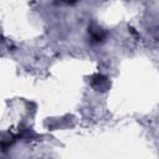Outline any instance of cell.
Instances as JSON below:
<instances>
[{"label": "cell", "instance_id": "6da1fadb", "mask_svg": "<svg viewBox=\"0 0 159 159\" xmlns=\"http://www.w3.org/2000/svg\"><path fill=\"white\" fill-rule=\"evenodd\" d=\"M89 34H91V40L93 41V42H96V43H99V42H102L104 39H106V32L102 30V29H91L89 31H88Z\"/></svg>", "mask_w": 159, "mask_h": 159}]
</instances>
